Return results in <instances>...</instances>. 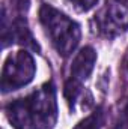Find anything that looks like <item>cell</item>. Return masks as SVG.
Instances as JSON below:
<instances>
[{"instance_id": "5", "label": "cell", "mask_w": 128, "mask_h": 129, "mask_svg": "<svg viewBox=\"0 0 128 129\" xmlns=\"http://www.w3.org/2000/svg\"><path fill=\"white\" fill-rule=\"evenodd\" d=\"M12 44L24 47V50L41 53V47L36 42L32 30L27 26L24 15H15L14 18L8 17V11L3 6L2 9V47L6 48Z\"/></svg>"}, {"instance_id": "11", "label": "cell", "mask_w": 128, "mask_h": 129, "mask_svg": "<svg viewBox=\"0 0 128 129\" xmlns=\"http://www.w3.org/2000/svg\"><path fill=\"white\" fill-rule=\"evenodd\" d=\"M127 68H128V63H127Z\"/></svg>"}, {"instance_id": "7", "label": "cell", "mask_w": 128, "mask_h": 129, "mask_svg": "<svg viewBox=\"0 0 128 129\" xmlns=\"http://www.w3.org/2000/svg\"><path fill=\"white\" fill-rule=\"evenodd\" d=\"M81 90H83V83L72 78V77H69V80L65 83L63 96L66 99V102H68V105H69L71 111L75 108V102H77L78 96L81 95Z\"/></svg>"}, {"instance_id": "8", "label": "cell", "mask_w": 128, "mask_h": 129, "mask_svg": "<svg viewBox=\"0 0 128 129\" xmlns=\"http://www.w3.org/2000/svg\"><path fill=\"white\" fill-rule=\"evenodd\" d=\"M104 119H105V114L102 107H96L86 119L78 122V125L74 129H101L104 125Z\"/></svg>"}, {"instance_id": "1", "label": "cell", "mask_w": 128, "mask_h": 129, "mask_svg": "<svg viewBox=\"0 0 128 129\" xmlns=\"http://www.w3.org/2000/svg\"><path fill=\"white\" fill-rule=\"evenodd\" d=\"M8 120L15 129H53L57 122L56 89L51 81L5 108Z\"/></svg>"}, {"instance_id": "10", "label": "cell", "mask_w": 128, "mask_h": 129, "mask_svg": "<svg viewBox=\"0 0 128 129\" xmlns=\"http://www.w3.org/2000/svg\"><path fill=\"white\" fill-rule=\"evenodd\" d=\"M12 9L15 11V15H24L29 11L30 0H11Z\"/></svg>"}, {"instance_id": "9", "label": "cell", "mask_w": 128, "mask_h": 129, "mask_svg": "<svg viewBox=\"0 0 128 129\" xmlns=\"http://www.w3.org/2000/svg\"><path fill=\"white\" fill-rule=\"evenodd\" d=\"M72 5H74V8L77 9V11H80V12H88V11H91L92 8H95L96 3L99 2V0H69Z\"/></svg>"}, {"instance_id": "6", "label": "cell", "mask_w": 128, "mask_h": 129, "mask_svg": "<svg viewBox=\"0 0 128 129\" xmlns=\"http://www.w3.org/2000/svg\"><path fill=\"white\" fill-rule=\"evenodd\" d=\"M96 63V51L92 47H83L77 56L74 57L72 64H71V77L78 80V81H86L92 71H94V66Z\"/></svg>"}, {"instance_id": "3", "label": "cell", "mask_w": 128, "mask_h": 129, "mask_svg": "<svg viewBox=\"0 0 128 129\" xmlns=\"http://www.w3.org/2000/svg\"><path fill=\"white\" fill-rule=\"evenodd\" d=\"M35 74L36 64L27 50H20L14 54H9L2 69V92L8 93L27 86L35 78Z\"/></svg>"}, {"instance_id": "4", "label": "cell", "mask_w": 128, "mask_h": 129, "mask_svg": "<svg viewBox=\"0 0 128 129\" xmlns=\"http://www.w3.org/2000/svg\"><path fill=\"white\" fill-rule=\"evenodd\" d=\"M95 32L99 36L113 39L128 30V2L107 0L94 17Z\"/></svg>"}, {"instance_id": "12", "label": "cell", "mask_w": 128, "mask_h": 129, "mask_svg": "<svg viewBox=\"0 0 128 129\" xmlns=\"http://www.w3.org/2000/svg\"><path fill=\"white\" fill-rule=\"evenodd\" d=\"M125 2H128V0H125Z\"/></svg>"}, {"instance_id": "2", "label": "cell", "mask_w": 128, "mask_h": 129, "mask_svg": "<svg viewBox=\"0 0 128 129\" xmlns=\"http://www.w3.org/2000/svg\"><path fill=\"white\" fill-rule=\"evenodd\" d=\"M39 21L59 56L68 57L77 50L81 39L78 23H75L72 18H69L48 3H44L41 6Z\"/></svg>"}]
</instances>
